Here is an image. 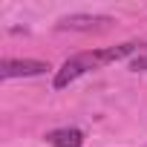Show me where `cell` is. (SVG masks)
I'll return each mask as SVG.
<instances>
[{
    "mask_svg": "<svg viewBox=\"0 0 147 147\" xmlns=\"http://www.w3.org/2000/svg\"><path fill=\"white\" fill-rule=\"evenodd\" d=\"M136 49H138V43L130 40V43H118V46H104V49L78 52V55H72V58L63 61V66L55 72L52 87H55V90H63V87H69L72 81H78L81 75H87V72H92V69H101V66H107V63H115V61L133 55Z\"/></svg>",
    "mask_w": 147,
    "mask_h": 147,
    "instance_id": "1",
    "label": "cell"
},
{
    "mask_svg": "<svg viewBox=\"0 0 147 147\" xmlns=\"http://www.w3.org/2000/svg\"><path fill=\"white\" fill-rule=\"evenodd\" d=\"M49 72L46 61H29V58H6L0 63V78L9 81V78H32V75H43Z\"/></svg>",
    "mask_w": 147,
    "mask_h": 147,
    "instance_id": "2",
    "label": "cell"
},
{
    "mask_svg": "<svg viewBox=\"0 0 147 147\" xmlns=\"http://www.w3.org/2000/svg\"><path fill=\"white\" fill-rule=\"evenodd\" d=\"M46 141L52 147H84V133L78 127H61L46 133Z\"/></svg>",
    "mask_w": 147,
    "mask_h": 147,
    "instance_id": "3",
    "label": "cell"
},
{
    "mask_svg": "<svg viewBox=\"0 0 147 147\" xmlns=\"http://www.w3.org/2000/svg\"><path fill=\"white\" fill-rule=\"evenodd\" d=\"M95 23H110V18H90V15H72V18H63L61 20V29H90Z\"/></svg>",
    "mask_w": 147,
    "mask_h": 147,
    "instance_id": "4",
    "label": "cell"
},
{
    "mask_svg": "<svg viewBox=\"0 0 147 147\" xmlns=\"http://www.w3.org/2000/svg\"><path fill=\"white\" fill-rule=\"evenodd\" d=\"M130 69H136V72H147V55H138V58L130 63Z\"/></svg>",
    "mask_w": 147,
    "mask_h": 147,
    "instance_id": "5",
    "label": "cell"
}]
</instances>
